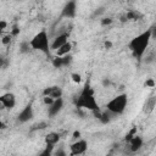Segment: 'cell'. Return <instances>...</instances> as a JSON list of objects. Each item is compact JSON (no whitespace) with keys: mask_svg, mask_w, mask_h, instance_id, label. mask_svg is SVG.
<instances>
[{"mask_svg":"<svg viewBox=\"0 0 156 156\" xmlns=\"http://www.w3.org/2000/svg\"><path fill=\"white\" fill-rule=\"evenodd\" d=\"M74 105L76 107L78 108H87V110H90L93 113L100 111V107L95 100V96H94V90L91 89L89 82L85 83L83 90L80 91V94L74 99Z\"/></svg>","mask_w":156,"mask_h":156,"instance_id":"7a4b0ae2","label":"cell"},{"mask_svg":"<svg viewBox=\"0 0 156 156\" xmlns=\"http://www.w3.org/2000/svg\"><path fill=\"white\" fill-rule=\"evenodd\" d=\"M5 128H6V124H5L4 122L0 121V129H5Z\"/></svg>","mask_w":156,"mask_h":156,"instance_id":"e575fe53","label":"cell"},{"mask_svg":"<svg viewBox=\"0 0 156 156\" xmlns=\"http://www.w3.org/2000/svg\"><path fill=\"white\" fill-rule=\"evenodd\" d=\"M111 23H112V18H104V20H101V24H102V26L111 24Z\"/></svg>","mask_w":156,"mask_h":156,"instance_id":"f546056e","label":"cell"},{"mask_svg":"<svg viewBox=\"0 0 156 156\" xmlns=\"http://www.w3.org/2000/svg\"><path fill=\"white\" fill-rule=\"evenodd\" d=\"M52 150H54V146L51 145H46L44 150H41V152H39L38 156H52Z\"/></svg>","mask_w":156,"mask_h":156,"instance_id":"d6986e66","label":"cell"},{"mask_svg":"<svg viewBox=\"0 0 156 156\" xmlns=\"http://www.w3.org/2000/svg\"><path fill=\"white\" fill-rule=\"evenodd\" d=\"M2 108H4V106H2V105H1V102H0V110H2Z\"/></svg>","mask_w":156,"mask_h":156,"instance_id":"d590c367","label":"cell"},{"mask_svg":"<svg viewBox=\"0 0 156 156\" xmlns=\"http://www.w3.org/2000/svg\"><path fill=\"white\" fill-rule=\"evenodd\" d=\"M79 136H80V132H79V130H76V132L73 133V138H74V139H79Z\"/></svg>","mask_w":156,"mask_h":156,"instance_id":"836d02e7","label":"cell"},{"mask_svg":"<svg viewBox=\"0 0 156 156\" xmlns=\"http://www.w3.org/2000/svg\"><path fill=\"white\" fill-rule=\"evenodd\" d=\"M60 134L56 133V132H50L49 134L45 135V144L46 145H51V146H55L58 141H60Z\"/></svg>","mask_w":156,"mask_h":156,"instance_id":"5bb4252c","label":"cell"},{"mask_svg":"<svg viewBox=\"0 0 156 156\" xmlns=\"http://www.w3.org/2000/svg\"><path fill=\"white\" fill-rule=\"evenodd\" d=\"M62 107H63V99L62 98L54 100V102L50 106H48V116L49 117H55L62 110Z\"/></svg>","mask_w":156,"mask_h":156,"instance_id":"8fae6325","label":"cell"},{"mask_svg":"<svg viewBox=\"0 0 156 156\" xmlns=\"http://www.w3.org/2000/svg\"><path fill=\"white\" fill-rule=\"evenodd\" d=\"M7 27V22L6 21H0V30L4 32V29Z\"/></svg>","mask_w":156,"mask_h":156,"instance_id":"1f68e13d","label":"cell"},{"mask_svg":"<svg viewBox=\"0 0 156 156\" xmlns=\"http://www.w3.org/2000/svg\"><path fill=\"white\" fill-rule=\"evenodd\" d=\"M128 143H129V149H130V151H132V152H136V151H139V150L141 149L144 141H143V138H141V136L134 135Z\"/></svg>","mask_w":156,"mask_h":156,"instance_id":"4fadbf2b","label":"cell"},{"mask_svg":"<svg viewBox=\"0 0 156 156\" xmlns=\"http://www.w3.org/2000/svg\"><path fill=\"white\" fill-rule=\"evenodd\" d=\"M71 50H72V44L69 43V41H67L66 44H63L61 48H58L55 52H56V56H65V55H68L69 52H71Z\"/></svg>","mask_w":156,"mask_h":156,"instance_id":"e0dca14e","label":"cell"},{"mask_svg":"<svg viewBox=\"0 0 156 156\" xmlns=\"http://www.w3.org/2000/svg\"><path fill=\"white\" fill-rule=\"evenodd\" d=\"M108 156H112V155H111V154H110V155H108Z\"/></svg>","mask_w":156,"mask_h":156,"instance_id":"74e56055","label":"cell"},{"mask_svg":"<svg viewBox=\"0 0 156 156\" xmlns=\"http://www.w3.org/2000/svg\"><path fill=\"white\" fill-rule=\"evenodd\" d=\"M77 13V2L76 1H68L63 6L60 18H74Z\"/></svg>","mask_w":156,"mask_h":156,"instance_id":"8992f818","label":"cell"},{"mask_svg":"<svg viewBox=\"0 0 156 156\" xmlns=\"http://www.w3.org/2000/svg\"><path fill=\"white\" fill-rule=\"evenodd\" d=\"M18 34H20V28H18L17 24H15V26L12 27V30H11V37H16V35H18Z\"/></svg>","mask_w":156,"mask_h":156,"instance_id":"484cf974","label":"cell"},{"mask_svg":"<svg viewBox=\"0 0 156 156\" xmlns=\"http://www.w3.org/2000/svg\"><path fill=\"white\" fill-rule=\"evenodd\" d=\"M105 48H106V49H111V48H112V43H111L110 40H106V41H105Z\"/></svg>","mask_w":156,"mask_h":156,"instance_id":"d6a6232c","label":"cell"},{"mask_svg":"<svg viewBox=\"0 0 156 156\" xmlns=\"http://www.w3.org/2000/svg\"><path fill=\"white\" fill-rule=\"evenodd\" d=\"M88 149V141L84 139H78L73 144H71L69 150H71V156H78L82 155L87 151Z\"/></svg>","mask_w":156,"mask_h":156,"instance_id":"5b68a950","label":"cell"},{"mask_svg":"<svg viewBox=\"0 0 156 156\" xmlns=\"http://www.w3.org/2000/svg\"><path fill=\"white\" fill-rule=\"evenodd\" d=\"M30 49V45H29V41H22L21 45H20V52L21 54H26L28 52Z\"/></svg>","mask_w":156,"mask_h":156,"instance_id":"ffe728a7","label":"cell"},{"mask_svg":"<svg viewBox=\"0 0 156 156\" xmlns=\"http://www.w3.org/2000/svg\"><path fill=\"white\" fill-rule=\"evenodd\" d=\"M6 66H7V61H6V58L2 57V56H0V68H4V67H6Z\"/></svg>","mask_w":156,"mask_h":156,"instance_id":"f1b7e54d","label":"cell"},{"mask_svg":"<svg viewBox=\"0 0 156 156\" xmlns=\"http://www.w3.org/2000/svg\"><path fill=\"white\" fill-rule=\"evenodd\" d=\"M127 105H128V96L127 94L122 93L106 104V111H108L111 115H122L126 111Z\"/></svg>","mask_w":156,"mask_h":156,"instance_id":"277c9868","label":"cell"},{"mask_svg":"<svg viewBox=\"0 0 156 156\" xmlns=\"http://www.w3.org/2000/svg\"><path fill=\"white\" fill-rule=\"evenodd\" d=\"M155 106H156V96L152 95V96H150L149 99H146L143 110H144V112H145L146 115H149V113H151V112L154 111Z\"/></svg>","mask_w":156,"mask_h":156,"instance_id":"2e32d148","label":"cell"},{"mask_svg":"<svg viewBox=\"0 0 156 156\" xmlns=\"http://www.w3.org/2000/svg\"><path fill=\"white\" fill-rule=\"evenodd\" d=\"M11 34H6V35H4L2 37V39H1V43L4 44V45H10V43H11Z\"/></svg>","mask_w":156,"mask_h":156,"instance_id":"603a6c76","label":"cell"},{"mask_svg":"<svg viewBox=\"0 0 156 156\" xmlns=\"http://www.w3.org/2000/svg\"><path fill=\"white\" fill-rule=\"evenodd\" d=\"M143 17V15L140 13V12H138V11H135V10H130V11H128L124 16H122V22H124V21H138V20H140Z\"/></svg>","mask_w":156,"mask_h":156,"instance_id":"9a60e30c","label":"cell"},{"mask_svg":"<svg viewBox=\"0 0 156 156\" xmlns=\"http://www.w3.org/2000/svg\"><path fill=\"white\" fill-rule=\"evenodd\" d=\"M154 60H155V55H154V52H151V54L146 57V61H145V62H146V63H150V62H152Z\"/></svg>","mask_w":156,"mask_h":156,"instance_id":"4dcf8cb0","label":"cell"},{"mask_svg":"<svg viewBox=\"0 0 156 156\" xmlns=\"http://www.w3.org/2000/svg\"><path fill=\"white\" fill-rule=\"evenodd\" d=\"M62 94H63L62 89L60 87H57V85L48 87V88H44V90H43V96H49V98H51L54 100L62 98Z\"/></svg>","mask_w":156,"mask_h":156,"instance_id":"ba28073f","label":"cell"},{"mask_svg":"<svg viewBox=\"0 0 156 156\" xmlns=\"http://www.w3.org/2000/svg\"><path fill=\"white\" fill-rule=\"evenodd\" d=\"M52 156H68V155L66 154V151H65L63 149H58V150L56 151V154L52 155Z\"/></svg>","mask_w":156,"mask_h":156,"instance_id":"83f0119b","label":"cell"},{"mask_svg":"<svg viewBox=\"0 0 156 156\" xmlns=\"http://www.w3.org/2000/svg\"><path fill=\"white\" fill-rule=\"evenodd\" d=\"M71 78H72V80H73L74 83H80V82H82V77H80V74H78V73H72V74H71Z\"/></svg>","mask_w":156,"mask_h":156,"instance_id":"cb8c5ba5","label":"cell"},{"mask_svg":"<svg viewBox=\"0 0 156 156\" xmlns=\"http://www.w3.org/2000/svg\"><path fill=\"white\" fill-rule=\"evenodd\" d=\"M2 33H4V32H2V30H0V37L2 35Z\"/></svg>","mask_w":156,"mask_h":156,"instance_id":"8d00e7d4","label":"cell"},{"mask_svg":"<svg viewBox=\"0 0 156 156\" xmlns=\"http://www.w3.org/2000/svg\"><path fill=\"white\" fill-rule=\"evenodd\" d=\"M0 102L4 106V108L11 110L16 105V96L12 93H5V94H2L0 96Z\"/></svg>","mask_w":156,"mask_h":156,"instance_id":"9c48e42d","label":"cell"},{"mask_svg":"<svg viewBox=\"0 0 156 156\" xmlns=\"http://www.w3.org/2000/svg\"><path fill=\"white\" fill-rule=\"evenodd\" d=\"M33 117H34L33 106H32V104H28V105H26V106L23 107V110L18 113V116H17V121H18L20 123H26V122L30 121Z\"/></svg>","mask_w":156,"mask_h":156,"instance_id":"52a82bcc","label":"cell"},{"mask_svg":"<svg viewBox=\"0 0 156 156\" xmlns=\"http://www.w3.org/2000/svg\"><path fill=\"white\" fill-rule=\"evenodd\" d=\"M144 85L147 87V88H154L155 87V80L152 78H149V79H146V82L144 83Z\"/></svg>","mask_w":156,"mask_h":156,"instance_id":"d4e9b609","label":"cell"},{"mask_svg":"<svg viewBox=\"0 0 156 156\" xmlns=\"http://www.w3.org/2000/svg\"><path fill=\"white\" fill-rule=\"evenodd\" d=\"M152 34H154V27L150 28V29H146L145 32L134 37L129 41L128 48L130 49V51H132V54L135 58L140 60L144 56V54H145V51L149 46V43H150V39H151Z\"/></svg>","mask_w":156,"mask_h":156,"instance_id":"6da1fadb","label":"cell"},{"mask_svg":"<svg viewBox=\"0 0 156 156\" xmlns=\"http://www.w3.org/2000/svg\"><path fill=\"white\" fill-rule=\"evenodd\" d=\"M134 135H136V127H133V128H132V129L128 132V134L126 135V139H124V140L128 143V141H129V140H130V139H132Z\"/></svg>","mask_w":156,"mask_h":156,"instance_id":"7402d4cb","label":"cell"},{"mask_svg":"<svg viewBox=\"0 0 156 156\" xmlns=\"http://www.w3.org/2000/svg\"><path fill=\"white\" fill-rule=\"evenodd\" d=\"M30 49L33 50H39L41 52H44L45 55H50V43H49V35L46 33L45 29L40 30L39 33H37L33 39L29 41Z\"/></svg>","mask_w":156,"mask_h":156,"instance_id":"3957f363","label":"cell"},{"mask_svg":"<svg viewBox=\"0 0 156 156\" xmlns=\"http://www.w3.org/2000/svg\"><path fill=\"white\" fill-rule=\"evenodd\" d=\"M68 38H69V34L68 33H62V34H58L54 40H52V43L50 44V50L52 49V50H57L58 48H61L63 44H66L67 41H68Z\"/></svg>","mask_w":156,"mask_h":156,"instance_id":"7c38bea8","label":"cell"},{"mask_svg":"<svg viewBox=\"0 0 156 156\" xmlns=\"http://www.w3.org/2000/svg\"><path fill=\"white\" fill-rule=\"evenodd\" d=\"M99 119H100V122H101V123H104V124H107V123L111 121V113H110L108 111L101 112V115H100Z\"/></svg>","mask_w":156,"mask_h":156,"instance_id":"ac0fdd59","label":"cell"},{"mask_svg":"<svg viewBox=\"0 0 156 156\" xmlns=\"http://www.w3.org/2000/svg\"><path fill=\"white\" fill-rule=\"evenodd\" d=\"M43 101H44V104H45L46 106H50V105L54 102V99H51V98H49V96H44V98H43Z\"/></svg>","mask_w":156,"mask_h":156,"instance_id":"4316f807","label":"cell"},{"mask_svg":"<svg viewBox=\"0 0 156 156\" xmlns=\"http://www.w3.org/2000/svg\"><path fill=\"white\" fill-rule=\"evenodd\" d=\"M46 127H48V123H46L45 121H41V122H39V123L34 124V126H33V128L30 129V132H33V130H41V129H45Z\"/></svg>","mask_w":156,"mask_h":156,"instance_id":"44dd1931","label":"cell"},{"mask_svg":"<svg viewBox=\"0 0 156 156\" xmlns=\"http://www.w3.org/2000/svg\"><path fill=\"white\" fill-rule=\"evenodd\" d=\"M72 60H73V57H72V55H65V56H56L55 58H52V66L55 67V68H61V67H66V66H68V65H71V62H72Z\"/></svg>","mask_w":156,"mask_h":156,"instance_id":"30bf717a","label":"cell"}]
</instances>
